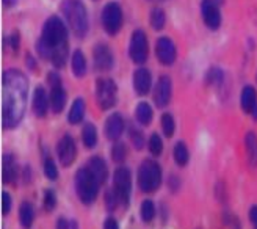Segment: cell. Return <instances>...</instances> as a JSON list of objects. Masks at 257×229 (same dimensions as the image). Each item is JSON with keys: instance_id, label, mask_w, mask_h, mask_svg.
I'll return each mask as SVG.
<instances>
[{"instance_id": "ee69618b", "label": "cell", "mask_w": 257, "mask_h": 229, "mask_svg": "<svg viewBox=\"0 0 257 229\" xmlns=\"http://www.w3.org/2000/svg\"><path fill=\"white\" fill-rule=\"evenodd\" d=\"M71 229H79V224H77V221H71Z\"/></svg>"}, {"instance_id": "603a6c76", "label": "cell", "mask_w": 257, "mask_h": 229, "mask_svg": "<svg viewBox=\"0 0 257 229\" xmlns=\"http://www.w3.org/2000/svg\"><path fill=\"white\" fill-rule=\"evenodd\" d=\"M19 220L24 229H30L35 221V209L29 201H24L19 207Z\"/></svg>"}, {"instance_id": "8992f818", "label": "cell", "mask_w": 257, "mask_h": 229, "mask_svg": "<svg viewBox=\"0 0 257 229\" xmlns=\"http://www.w3.org/2000/svg\"><path fill=\"white\" fill-rule=\"evenodd\" d=\"M96 99H97V105L102 110H108L114 107L118 100L116 83L108 77H100L96 82Z\"/></svg>"}, {"instance_id": "2e32d148", "label": "cell", "mask_w": 257, "mask_h": 229, "mask_svg": "<svg viewBox=\"0 0 257 229\" xmlns=\"http://www.w3.org/2000/svg\"><path fill=\"white\" fill-rule=\"evenodd\" d=\"M134 88H135V91L137 94L140 96H145L151 91V88H152V74L149 69L143 68V66H140L135 74H134Z\"/></svg>"}, {"instance_id": "60d3db41", "label": "cell", "mask_w": 257, "mask_h": 229, "mask_svg": "<svg viewBox=\"0 0 257 229\" xmlns=\"http://www.w3.org/2000/svg\"><path fill=\"white\" fill-rule=\"evenodd\" d=\"M249 221L254 224V227H257V206H252L249 209Z\"/></svg>"}, {"instance_id": "9a60e30c", "label": "cell", "mask_w": 257, "mask_h": 229, "mask_svg": "<svg viewBox=\"0 0 257 229\" xmlns=\"http://www.w3.org/2000/svg\"><path fill=\"white\" fill-rule=\"evenodd\" d=\"M94 68L97 71H110L114 65V57L107 44H97L93 52Z\"/></svg>"}, {"instance_id": "d4e9b609", "label": "cell", "mask_w": 257, "mask_h": 229, "mask_svg": "<svg viewBox=\"0 0 257 229\" xmlns=\"http://www.w3.org/2000/svg\"><path fill=\"white\" fill-rule=\"evenodd\" d=\"M83 117H85V100L82 97H77L69 110L68 121L71 124H79V123H82Z\"/></svg>"}, {"instance_id": "4dcf8cb0", "label": "cell", "mask_w": 257, "mask_h": 229, "mask_svg": "<svg viewBox=\"0 0 257 229\" xmlns=\"http://www.w3.org/2000/svg\"><path fill=\"white\" fill-rule=\"evenodd\" d=\"M162 131L165 134V137H173L174 131H176V121L173 118L171 113H165L162 117Z\"/></svg>"}, {"instance_id": "d6986e66", "label": "cell", "mask_w": 257, "mask_h": 229, "mask_svg": "<svg viewBox=\"0 0 257 229\" xmlns=\"http://www.w3.org/2000/svg\"><path fill=\"white\" fill-rule=\"evenodd\" d=\"M240 105L245 113L252 114V111L257 110V91L251 85H246L243 88L241 96H240Z\"/></svg>"}, {"instance_id": "9c48e42d", "label": "cell", "mask_w": 257, "mask_h": 229, "mask_svg": "<svg viewBox=\"0 0 257 229\" xmlns=\"http://www.w3.org/2000/svg\"><path fill=\"white\" fill-rule=\"evenodd\" d=\"M113 192L119 198V202H122L124 206L128 204V201H131V192H132V179H131V171L125 167H119L114 171Z\"/></svg>"}, {"instance_id": "ac0fdd59", "label": "cell", "mask_w": 257, "mask_h": 229, "mask_svg": "<svg viewBox=\"0 0 257 229\" xmlns=\"http://www.w3.org/2000/svg\"><path fill=\"white\" fill-rule=\"evenodd\" d=\"M50 105V97L43 86H38L33 94V111L38 118H44Z\"/></svg>"}, {"instance_id": "1f68e13d", "label": "cell", "mask_w": 257, "mask_h": 229, "mask_svg": "<svg viewBox=\"0 0 257 229\" xmlns=\"http://www.w3.org/2000/svg\"><path fill=\"white\" fill-rule=\"evenodd\" d=\"M223 80H224V72L220 68H210L207 71V74H205V82L209 85L218 86Z\"/></svg>"}, {"instance_id": "7c38bea8", "label": "cell", "mask_w": 257, "mask_h": 229, "mask_svg": "<svg viewBox=\"0 0 257 229\" xmlns=\"http://www.w3.org/2000/svg\"><path fill=\"white\" fill-rule=\"evenodd\" d=\"M57 156L63 167H71L77 157V146L71 135H63L57 145Z\"/></svg>"}, {"instance_id": "6da1fadb", "label": "cell", "mask_w": 257, "mask_h": 229, "mask_svg": "<svg viewBox=\"0 0 257 229\" xmlns=\"http://www.w3.org/2000/svg\"><path fill=\"white\" fill-rule=\"evenodd\" d=\"M2 124L11 131L21 123L27 107L29 80L19 69H7L2 77Z\"/></svg>"}, {"instance_id": "3957f363", "label": "cell", "mask_w": 257, "mask_h": 229, "mask_svg": "<svg viewBox=\"0 0 257 229\" xmlns=\"http://www.w3.org/2000/svg\"><path fill=\"white\" fill-rule=\"evenodd\" d=\"M61 11L64 18H66L71 30L74 32V35L83 38L88 33L89 21H88L86 8L82 4V0H63Z\"/></svg>"}, {"instance_id": "ffe728a7", "label": "cell", "mask_w": 257, "mask_h": 229, "mask_svg": "<svg viewBox=\"0 0 257 229\" xmlns=\"http://www.w3.org/2000/svg\"><path fill=\"white\" fill-rule=\"evenodd\" d=\"M18 168H16V159L13 154L7 152L2 159V181L4 184H11L16 179Z\"/></svg>"}, {"instance_id": "52a82bcc", "label": "cell", "mask_w": 257, "mask_h": 229, "mask_svg": "<svg viewBox=\"0 0 257 229\" xmlns=\"http://www.w3.org/2000/svg\"><path fill=\"white\" fill-rule=\"evenodd\" d=\"M102 27L110 35H118L122 27V10L116 2H110L102 10Z\"/></svg>"}, {"instance_id": "8fae6325", "label": "cell", "mask_w": 257, "mask_h": 229, "mask_svg": "<svg viewBox=\"0 0 257 229\" xmlns=\"http://www.w3.org/2000/svg\"><path fill=\"white\" fill-rule=\"evenodd\" d=\"M156 55L162 65H165V66L173 65L177 58V50H176V44L173 43L171 38H168V36L159 38V41L156 44Z\"/></svg>"}, {"instance_id": "f35d334b", "label": "cell", "mask_w": 257, "mask_h": 229, "mask_svg": "<svg viewBox=\"0 0 257 229\" xmlns=\"http://www.w3.org/2000/svg\"><path fill=\"white\" fill-rule=\"evenodd\" d=\"M10 43H11V49L15 50V52H18V50H19V33L18 32H15L11 35Z\"/></svg>"}, {"instance_id": "484cf974", "label": "cell", "mask_w": 257, "mask_h": 229, "mask_svg": "<svg viewBox=\"0 0 257 229\" xmlns=\"http://www.w3.org/2000/svg\"><path fill=\"white\" fill-rule=\"evenodd\" d=\"M154 117L152 107L148 102H140L135 108V118L141 126H149Z\"/></svg>"}, {"instance_id": "e0dca14e", "label": "cell", "mask_w": 257, "mask_h": 229, "mask_svg": "<svg viewBox=\"0 0 257 229\" xmlns=\"http://www.w3.org/2000/svg\"><path fill=\"white\" fill-rule=\"evenodd\" d=\"M124 120L119 113H113L105 121V137L110 142H118L124 132Z\"/></svg>"}, {"instance_id": "4316f807", "label": "cell", "mask_w": 257, "mask_h": 229, "mask_svg": "<svg viewBox=\"0 0 257 229\" xmlns=\"http://www.w3.org/2000/svg\"><path fill=\"white\" fill-rule=\"evenodd\" d=\"M82 142L85 148L93 149L97 145V131L94 124H86L82 131Z\"/></svg>"}, {"instance_id": "f546056e", "label": "cell", "mask_w": 257, "mask_h": 229, "mask_svg": "<svg viewBox=\"0 0 257 229\" xmlns=\"http://www.w3.org/2000/svg\"><path fill=\"white\" fill-rule=\"evenodd\" d=\"M140 215H141V220L145 223H151L156 217V206H154V202L151 199H146L143 201V204H141V209H140Z\"/></svg>"}, {"instance_id": "cb8c5ba5", "label": "cell", "mask_w": 257, "mask_h": 229, "mask_svg": "<svg viewBox=\"0 0 257 229\" xmlns=\"http://www.w3.org/2000/svg\"><path fill=\"white\" fill-rule=\"evenodd\" d=\"M245 148L249 165L251 167H257V135L254 132H248L245 135Z\"/></svg>"}, {"instance_id": "ba28073f", "label": "cell", "mask_w": 257, "mask_h": 229, "mask_svg": "<svg viewBox=\"0 0 257 229\" xmlns=\"http://www.w3.org/2000/svg\"><path fill=\"white\" fill-rule=\"evenodd\" d=\"M128 55L135 65H145L149 57V43L143 30H135L128 44Z\"/></svg>"}, {"instance_id": "b9f144b4", "label": "cell", "mask_w": 257, "mask_h": 229, "mask_svg": "<svg viewBox=\"0 0 257 229\" xmlns=\"http://www.w3.org/2000/svg\"><path fill=\"white\" fill-rule=\"evenodd\" d=\"M57 229H71V223L68 220H64V218H60L57 221Z\"/></svg>"}, {"instance_id": "7bdbcfd3", "label": "cell", "mask_w": 257, "mask_h": 229, "mask_svg": "<svg viewBox=\"0 0 257 229\" xmlns=\"http://www.w3.org/2000/svg\"><path fill=\"white\" fill-rule=\"evenodd\" d=\"M18 0H4V5L5 7H13V5H16Z\"/></svg>"}, {"instance_id": "74e56055", "label": "cell", "mask_w": 257, "mask_h": 229, "mask_svg": "<svg viewBox=\"0 0 257 229\" xmlns=\"http://www.w3.org/2000/svg\"><path fill=\"white\" fill-rule=\"evenodd\" d=\"M10 210H11V196L7 192H4L2 193V213L8 215Z\"/></svg>"}, {"instance_id": "5bb4252c", "label": "cell", "mask_w": 257, "mask_h": 229, "mask_svg": "<svg viewBox=\"0 0 257 229\" xmlns=\"http://www.w3.org/2000/svg\"><path fill=\"white\" fill-rule=\"evenodd\" d=\"M201 16L204 24L207 25L210 30H218L221 25V13L218 5L213 0H202L201 4Z\"/></svg>"}, {"instance_id": "d590c367", "label": "cell", "mask_w": 257, "mask_h": 229, "mask_svg": "<svg viewBox=\"0 0 257 229\" xmlns=\"http://www.w3.org/2000/svg\"><path fill=\"white\" fill-rule=\"evenodd\" d=\"M57 207V195L54 190L47 188L46 193H44V209L47 212H52Z\"/></svg>"}, {"instance_id": "bcb514c9", "label": "cell", "mask_w": 257, "mask_h": 229, "mask_svg": "<svg viewBox=\"0 0 257 229\" xmlns=\"http://www.w3.org/2000/svg\"><path fill=\"white\" fill-rule=\"evenodd\" d=\"M255 229H257V227H255Z\"/></svg>"}, {"instance_id": "f6af8a7d", "label": "cell", "mask_w": 257, "mask_h": 229, "mask_svg": "<svg viewBox=\"0 0 257 229\" xmlns=\"http://www.w3.org/2000/svg\"><path fill=\"white\" fill-rule=\"evenodd\" d=\"M154 2H162V0H154Z\"/></svg>"}, {"instance_id": "8d00e7d4", "label": "cell", "mask_w": 257, "mask_h": 229, "mask_svg": "<svg viewBox=\"0 0 257 229\" xmlns=\"http://www.w3.org/2000/svg\"><path fill=\"white\" fill-rule=\"evenodd\" d=\"M131 142H132L134 148L138 149V151L143 149V146H145V137H143V134H141V131L134 129L132 126H131Z\"/></svg>"}, {"instance_id": "277c9868", "label": "cell", "mask_w": 257, "mask_h": 229, "mask_svg": "<svg viewBox=\"0 0 257 229\" xmlns=\"http://www.w3.org/2000/svg\"><path fill=\"white\" fill-rule=\"evenodd\" d=\"M74 184H75L77 196H79V199L83 202V204L85 206L93 204L99 195V185H100V182L96 179V176L86 167L80 168L75 173Z\"/></svg>"}, {"instance_id": "836d02e7", "label": "cell", "mask_w": 257, "mask_h": 229, "mask_svg": "<svg viewBox=\"0 0 257 229\" xmlns=\"http://www.w3.org/2000/svg\"><path fill=\"white\" fill-rule=\"evenodd\" d=\"M44 174H46V177L49 181H57L58 179V168H57L54 159L47 157L44 160Z\"/></svg>"}, {"instance_id": "7402d4cb", "label": "cell", "mask_w": 257, "mask_h": 229, "mask_svg": "<svg viewBox=\"0 0 257 229\" xmlns=\"http://www.w3.org/2000/svg\"><path fill=\"white\" fill-rule=\"evenodd\" d=\"M71 68L75 77H83L86 74V58L82 50H74L72 58H71Z\"/></svg>"}, {"instance_id": "f1b7e54d", "label": "cell", "mask_w": 257, "mask_h": 229, "mask_svg": "<svg viewBox=\"0 0 257 229\" xmlns=\"http://www.w3.org/2000/svg\"><path fill=\"white\" fill-rule=\"evenodd\" d=\"M166 22V15L162 8H152L149 15V24L154 30H162Z\"/></svg>"}, {"instance_id": "5b68a950", "label": "cell", "mask_w": 257, "mask_h": 229, "mask_svg": "<svg viewBox=\"0 0 257 229\" xmlns=\"http://www.w3.org/2000/svg\"><path fill=\"white\" fill-rule=\"evenodd\" d=\"M162 184V168L157 162L145 160L138 168V187L145 193L157 192Z\"/></svg>"}, {"instance_id": "30bf717a", "label": "cell", "mask_w": 257, "mask_h": 229, "mask_svg": "<svg viewBox=\"0 0 257 229\" xmlns=\"http://www.w3.org/2000/svg\"><path fill=\"white\" fill-rule=\"evenodd\" d=\"M49 83H50V108L54 113H61L64 105H66V91L61 85L60 75L55 72L49 74Z\"/></svg>"}, {"instance_id": "4fadbf2b", "label": "cell", "mask_w": 257, "mask_h": 229, "mask_svg": "<svg viewBox=\"0 0 257 229\" xmlns=\"http://www.w3.org/2000/svg\"><path fill=\"white\" fill-rule=\"evenodd\" d=\"M171 94H173V83L168 75H160L156 88H154V102H156L157 107L163 108L170 104L171 100Z\"/></svg>"}, {"instance_id": "e575fe53", "label": "cell", "mask_w": 257, "mask_h": 229, "mask_svg": "<svg viewBox=\"0 0 257 229\" xmlns=\"http://www.w3.org/2000/svg\"><path fill=\"white\" fill-rule=\"evenodd\" d=\"M149 151H151V154L152 156H160L162 154V151H163V142H162V138L157 135V134H152L151 138H149Z\"/></svg>"}, {"instance_id": "83f0119b", "label": "cell", "mask_w": 257, "mask_h": 229, "mask_svg": "<svg viewBox=\"0 0 257 229\" xmlns=\"http://www.w3.org/2000/svg\"><path fill=\"white\" fill-rule=\"evenodd\" d=\"M173 156H174V160L179 167H185L190 160V151L187 148V145L184 142H177L174 145V151H173Z\"/></svg>"}, {"instance_id": "ab89813d", "label": "cell", "mask_w": 257, "mask_h": 229, "mask_svg": "<svg viewBox=\"0 0 257 229\" xmlns=\"http://www.w3.org/2000/svg\"><path fill=\"white\" fill-rule=\"evenodd\" d=\"M104 229H119V226H118V221L114 220V218H107L105 220V223H104Z\"/></svg>"}, {"instance_id": "44dd1931", "label": "cell", "mask_w": 257, "mask_h": 229, "mask_svg": "<svg viewBox=\"0 0 257 229\" xmlns=\"http://www.w3.org/2000/svg\"><path fill=\"white\" fill-rule=\"evenodd\" d=\"M86 168L96 176V179L100 184H104L107 181L108 170H107V163L104 162V159H100V157H91V159L88 160V163H86Z\"/></svg>"}, {"instance_id": "7a4b0ae2", "label": "cell", "mask_w": 257, "mask_h": 229, "mask_svg": "<svg viewBox=\"0 0 257 229\" xmlns=\"http://www.w3.org/2000/svg\"><path fill=\"white\" fill-rule=\"evenodd\" d=\"M36 50L44 60H50L55 68H63L68 58V29L58 16H50L43 27Z\"/></svg>"}, {"instance_id": "d6a6232c", "label": "cell", "mask_w": 257, "mask_h": 229, "mask_svg": "<svg viewBox=\"0 0 257 229\" xmlns=\"http://www.w3.org/2000/svg\"><path fill=\"white\" fill-rule=\"evenodd\" d=\"M127 157V148L124 143L121 142H114L113 148H111V159L116 162V163H124Z\"/></svg>"}]
</instances>
